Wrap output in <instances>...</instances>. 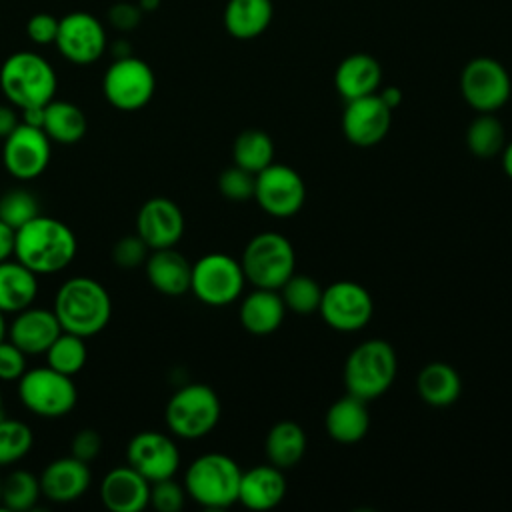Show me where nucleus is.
Here are the masks:
<instances>
[{
  "instance_id": "f257e3e1",
  "label": "nucleus",
  "mask_w": 512,
  "mask_h": 512,
  "mask_svg": "<svg viewBox=\"0 0 512 512\" xmlns=\"http://www.w3.org/2000/svg\"><path fill=\"white\" fill-rule=\"evenodd\" d=\"M78 252L72 228L52 216H34L16 230L14 258L36 276L56 274L70 266Z\"/></svg>"
},
{
  "instance_id": "f03ea898",
  "label": "nucleus",
  "mask_w": 512,
  "mask_h": 512,
  "mask_svg": "<svg viewBox=\"0 0 512 512\" xmlns=\"http://www.w3.org/2000/svg\"><path fill=\"white\" fill-rule=\"evenodd\" d=\"M52 310L64 332L90 338L108 326L112 300L98 280L72 276L56 290Z\"/></svg>"
},
{
  "instance_id": "7ed1b4c3",
  "label": "nucleus",
  "mask_w": 512,
  "mask_h": 512,
  "mask_svg": "<svg viewBox=\"0 0 512 512\" xmlns=\"http://www.w3.org/2000/svg\"><path fill=\"white\" fill-rule=\"evenodd\" d=\"M398 374L396 350L382 338L364 340L354 346L344 362L346 392L370 402L390 390Z\"/></svg>"
},
{
  "instance_id": "20e7f679",
  "label": "nucleus",
  "mask_w": 512,
  "mask_h": 512,
  "mask_svg": "<svg viewBox=\"0 0 512 512\" xmlns=\"http://www.w3.org/2000/svg\"><path fill=\"white\" fill-rule=\"evenodd\" d=\"M0 88L6 100L18 110L46 106L58 88L52 64L30 50L10 54L0 66Z\"/></svg>"
},
{
  "instance_id": "39448f33",
  "label": "nucleus",
  "mask_w": 512,
  "mask_h": 512,
  "mask_svg": "<svg viewBox=\"0 0 512 512\" xmlns=\"http://www.w3.org/2000/svg\"><path fill=\"white\" fill-rule=\"evenodd\" d=\"M242 470L234 458L222 452H208L190 462L184 474L186 496L196 504L222 510L238 502Z\"/></svg>"
},
{
  "instance_id": "423d86ee",
  "label": "nucleus",
  "mask_w": 512,
  "mask_h": 512,
  "mask_svg": "<svg viewBox=\"0 0 512 512\" xmlns=\"http://www.w3.org/2000/svg\"><path fill=\"white\" fill-rule=\"evenodd\" d=\"M222 404L208 384H186L178 388L164 410V420L172 436L198 440L208 436L220 422Z\"/></svg>"
},
{
  "instance_id": "0eeeda50",
  "label": "nucleus",
  "mask_w": 512,
  "mask_h": 512,
  "mask_svg": "<svg viewBox=\"0 0 512 512\" xmlns=\"http://www.w3.org/2000/svg\"><path fill=\"white\" fill-rule=\"evenodd\" d=\"M240 264L248 284L278 290L296 272V252L284 234L260 232L244 246Z\"/></svg>"
},
{
  "instance_id": "6e6552de",
  "label": "nucleus",
  "mask_w": 512,
  "mask_h": 512,
  "mask_svg": "<svg viewBox=\"0 0 512 512\" xmlns=\"http://www.w3.org/2000/svg\"><path fill=\"white\" fill-rule=\"evenodd\" d=\"M18 398L28 412L40 418H62L74 410L78 390L72 376L46 364L30 368L20 376Z\"/></svg>"
},
{
  "instance_id": "1a4fd4ad",
  "label": "nucleus",
  "mask_w": 512,
  "mask_h": 512,
  "mask_svg": "<svg viewBox=\"0 0 512 512\" xmlns=\"http://www.w3.org/2000/svg\"><path fill=\"white\" fill-rule=\"evenodd\" d=\"M246 286L240 260L224 252H210L192 264L190 292L206 306H228L236 302Z\"/></svg>"
},
{
  "instance_id": "9d476101",
  "label": "nucleus",
  "mask_w": 512,
  "mask_h": 512,
  "mask_svg": "<svg viewBox=\"0 0 512 512\" xmlns=\"http://www.w3.org/2000/svg\"><path fill=\"white\" fill-rule=\"evenodd\" d=\"M156 90V76L148 62L136 56L114 58L102 78V94L106 102L122 112L144 108Z\"/></svg>"
},
{
  "instance_id": "9b49d317",
  "label": "nucleus",
  "mask_w": 512,
  "mask_h": 512,
  "mask_svg": "<svg viewBox=\"0 0 512 512\" xmlns=\"http://www.w3.org/2000/svg\"><path fill=\"white\" fill-rule=\"evenodd\" d=\"M460 92L476 112L500 110L512 94V80L502 62L490 56H476L462 68Z\"/></svg>"
},
{
  "instance_id": "f8f14e48",
  "label": "nucleus",
  "mask_w": 512,
  "mask_h": 512,
  "mask_svg": "<svg viewBox=\"0 0 512 512\" xmlns=\"http://www.w3.org/2000/svg\"><path fill=\"white\" fill-rule=\"evenodd\" d=\"M318 314L332 330L356 332L372 320L374 300L362 284L338 280L322 290Z\"/></svg>"
},
{
  "instance_id": "ddd939ff",
  "label": "nucleus",
  "mask_w": 512,
  "mask_h": 512,
  "mask_svg": "<svg viewBox=\"0 0 512 512\" xmlns=\"http://www.w3.org/2000/svg\"><path fill=\"white\" fill-rule=\"evenodd\" d=\"M254 200L274 218H290L298 214L306 202V184L298 170L272 162L256 174Z\"/></svg>"
},
{
  "instance_id": "4468645a",
  "label": "nucleus",
  "mask_w": 512,
  "mask_h": 512,
  "mask_svg": "<svg viewBox=\"0 0 512 512\" xmlns=\"http://www.w3.org/2000/svg\"><path fill=\"white\" fill-rule=\"evenodd\" d=\"M52 140L42 128L28 126L20 122L2 144V162L6 172L20 180L28 182L38 178L50 164Z\"/></svg>"
},
{
  "instance_id": "2eb2a0df",
  "label": "nucleus",
  "mask_w": 512,
  "mask_h": 512,
  "mask_svg": "<svg viewBox=\"0 0 512 512\" xmlns=\"http://www.w3.org/2000/svg\"><path fill=\"white\" fill-rule=\"evenodd\" d=\"M54 44L68 62L88 66L102 58L108 38L102 22L96 16L90 12H70L58 22Z\"/></svg>"
},
{
  "instance_id": "dca6fc26",
  "label": "nucleus",
  "mask_w": 512,
  "mask_h": 512,
  "mask_svg": "<svg viewBox=\"0 0 512 512\" xmlns=\"http://www.w3.org/2000/svg\"><path fill=\"white\" fill-rule=\"evenodd\" d=\"M128 464L148 482L172 478L180 468V450L172 436L158 430H144L126 446Z\"/></svg>"
},
{
  "instance_id": "f3484780",
  "label": "nucleus",
  "mask_w": 512,
  "mask_h": 512,
  "mask_svg": "<svg viewBox=\"0 0 512 512\" xmlns=\"http://www.w3.org/2000/svg\"><path fill=\"white\" fill-rule=\"evenodd\" d=\"M392 126V110L382 102L378 92L348 100L342 112V134L358 148L380 144Z\"/></svg>"
},
{
  "instance_id": "a211bd4d",
  "label": "nucleus",
  "mask_w": 512,
  "mask_h": 512,
  "mask_svg": "<svg viewBox=\"0 0 512 512\" xmlns=\"http://www.w3.org/2000/svg\"><path fill=\"white\" fill-rule=\"evenodd\" d=\"M186 228L180 206L164 196L146 200L136 214V234L150 250L172 248L180 242Z\"/></svg>"
},
{
  "instance_id": "6ab92c4d",
  "label": "nucleus",
  "mask_w": 512,
  "mask_h": 512,
  "mask_svg": "<svg viewBox=\"0 0 512 512\" xmlns=\"http://www.w3.org/2000/svg\"><path fill=\"white\" fill-rule=\"evenodd\" d=\"M38 478L42 496L56 504L76 502L88 492L92 484V472L88 462H82L72 454L52 460Z\"/></svg>"
},
{
  "instance_id": "aec40b11",
  "label": "nucleus",
  "mask_w": 512,
  "mask_h": 512,
  "mask_svg": "<svg viewBox=\"0 0 512 512\" xmlns=\"http://www.w3.org/2000/svg\"><path fill=\"white\" fill-rule=\"evenodd\" d=\"M62 326L54 314V310L28 306L16 312L14 320L8 326V340L14 342L26 356L44 354L50 344L58 338Z\"/></svg>"
},
{
  "instance_id": "412c9836",
  "label": "nucleus",
  "mask_w": 512,
  "mask_h": 512,
  "mask_svg": "<svg viewBox=\"0 0 512 512\" xmlns=\"http://www.w3.org/2000/svg\"><path fill=\"white\" fill-rule=\"evenodd\" d=\"M100 500L110 512H140L148 508L150 482L130 464L116 466L100 482Z\"/></svg>"
},
{
  "instance_id": "4be33fe9",
  "label": "nucleus",
  "mask_w": 512,
  "mask_h": 512,
  "mask_svg": "<svg viewBox=\"0 0 512 512\" xmlns=\"http://www.w3.org/2000/svg\"><path fill=\"white\" fill-rule=\"evenodd\" d=\"M286 496V478L284 470L274 464H258L248 470H242L238 502L250 510H272Z\"/></svg>"
},
{
  "instance_id": "5701e85b",
  "label": "nucleus",
  "mask_w": 512,
  "mask_h": 512,
  "mask_svg": "<svg viewBox=\"0 0 512 512\" xmlns=\"http://www.w3.org/2000/svg\"><path fill=\"white\" fill-rule=\"evenodd\" d=\"M144 270L150 286L164 296H182L190 292L192 264L174 246L150 250Z\"/></svg>"
},
{
  "instance_id": "b1692460",
  "label": "nucleus",
  "mask_w": 512,
  "mask_h": 512,
  "mask_svg": "<svg viewBox=\"0 0 512 512\" xmlns=\"http://www.w3.org/2000/svg\"><path fill=\"white\" fill-rule=\"evenodd\" d=\"M382 84V66L380 62L366 54L356 52L340 60L334 72V88L342 100H354L378 92Z\"/></svg>"
},
{
  "instance_id": "393cba45",
  "label": "nucleus",
  "mask_w": 512,
  "mask_h": 512,
  "mask_svg": "<svg viewBox=\"0 0 512 512\" xmlns=\"http://www.w3.org/2000/svg\"><path fill=\"white\" fill-rule=\"evenodd\" d=\"M286 312L288 310L278 290L254 288L242 298L238 320L246 332L254 336H268L282 326Z\"/></svg>"
},
{
  "instance_id": "a878e982",
  "label": "nucleus",
  "mask_w": 512,
  "mask_h": 512,
  "mask_svg": "<svg viewBox=\"0 0 512 512\" xmlns=\"http://www.w3.org/2000/svg\"><path fill=\"white\" fill-rule=\"evenodd\" d=\"M324 428L334 442L340 444H356L360 442L370 430V412L368 402L344 394L334 400L324 416Z\"/></svg>"
},
{
  "instance_id": "bb28decb",
  "label": "nucleus",
  "mask_w": 512,
  "mask_h": 512,
  "mask_svg": "<svg viewBox=\"0 0 512 512\" xmlns=\"http://www.w3.org/2000/svg\"><path fill=\"white\" fill-rule=\"evenodd\" d=\"M416 392L420 400L434 408H446L458 402L462 394V378L452 364L430 362L416 376Z\"/></svg>"
},
{
  "instance_id": "cd10ccee",
  "label": "nucleus",
  "mask_w": 512,
  "mask_h": 512,
  "mask_svg": "<svg viewBox=\"0 0 512 512\" xmlns=\"http://www.w3.org/2000/svg\"><path fill=\"white\" fill-rule=\"evenodd\" d=\"M272 16V0H228L222 22L232 38L252 40L266 32Z\"/></svg>"
},
{
  "instance_id": "c85d7f7f",
  "label": "nucleus",
  "mask_w": 512,
  "mask_h": 512,
  "mask_svg": "<svg viewBox=\"0 0 512 512\" xmlns=\"http://www.w3.org/2000/svg\"><path fill=\"white\" fill-rule=\"evenodd\" d=\"M38 296V276L16 258L0 262V310L16 314L34 304Z\"/></svg>"
},
{
  "instance_id": "c756f323",
  "label": "nucleus",
  "mask_w": 512,
  "mask_h": 512,
  "mask_svg": "<svg viewBox=\"0 0 512 512\" xmlns=\"http://www.w3.org/2000/svg\"><path fill=\"white\" fill-rule=\"evenodd\" d=\"M264 450L268 462L276 468H294L306 452V432L294 420H280L268 430Z\"/></svg>"
},
{
  "instance_id": "7c9ffc66",
  "label": "nucleus",
  "mask_w": 512,
  "mask_h": 512,
  "mask_svg": "<svg viewBox=\"0 0 512 512\" xmlns=\"http://www.w3.org/2000/svg\"><path fill=\"white\" fill-rule=\"evenodd\" d=\"M42 130L52 142L58 144H76L84 138L88 130L86 114L80 106L68 102V100H56L52 98L44 106V126Z\"/></svg>"
},
{
  "instance_id": "2f4dec72",
  "label": "nucleus",
  "mask_w": 512,
  "mask_h": 512,
  "mask_svg": "<svg viewBox=\"0 0 512 512\" xmlns=\"http://www.w3.org/2000/svg\"><path fill=\"white\" fill-rule=\"evenodd\" d=\"M232 160L236 166L258 174L274 162V142L260 128L242 130L232 144Z\"/></svg>"
},
{
  "instance_id": "473e14b6",
  "label": "nucleus",
  "mask_w": 512,
  "mask_h": 512,
  "mask_svg": "<svg viewBox=\"0 0 512 512\" xmlns=\"http://www.w3.org/2000/svg\"><path fill=\"white\" fill-rule=\"evenodd\" d=\"M466 148L478 158H494L506 144V132L494 112H478L466 128Z\"/></svg>"
},
{
  "instance_id": "72a5a7b5",
  "label": "nucleus",
  "mask_w": 512,
  "mask_h": 512,
  "mask_svg": "<svg viewBox=\"0 0 512 512\" xmlns=\"http://www.w3.org/2000/svg\"><path fill=\"white\" fill-rule=\"evenodd\" d=\"M42 496L40 478L28 470H14L2 478V498L0 504L10 512H24L36 506Z\"/></svg>"
},
{
  "instance_id": "f704fd0d",
  "label": "nucleus",
  "mask_w": 512,
  "mask_h": 512,
  "mask_svg": "<svg viewBox=\"0 0 512 512\" xmlns=\"http://www.w3.org/2000/svg\"><path fill=\"white\" fill-rule=\"evenodd\" d=\"M44 354H46V364L50 368L66 376H74L86 366V360H88L86 338L62 330Z\"/></svg>"
},
{
  "instance_id": "c9c22d12",
  "label": "nucleus",
  "mask_w": 512,
  "mask_h": 512,
  "mask_svg": "<svg viewBox=\"0 0 512 512\" xmlns=\"http://www.w3.org/2000/svg\"><path fill=\"white\" fill-rule=\"evenodd\" d=\"M322 290L324 288L312 276L296 274V272L278 288L286 310L302 314V316L318 312L320 300H322Z\"/></svg>"
},
{
  "instance_id": "e433bc0d",
  "label": "nucleus",
  "mask_w": 512,
  "mask_h": 512,
  "mask_svg": "<svg viewBox=\"0 0 512 512\" xmlns=\"http://www.w3.org/2000/svg\"><path fill=\"white\" fill-rule=\"evenodd\" d=\"M34 444V434L28 424L14 418H0V466L20 462Z\"/></svg>"
},
{
  "instance_id": "4c0bfd02",
  "label": "nucleus",
  "mask_w": 512,
  "mask_h": 512,
  "mask_svg": "<svg viewBox=\"0 0 512 512\" xmlns=\"http://www.w3.org/2000/svg\"><path fill=\"white\" fill-rule=\"evenodd\" d=\"M40 214L38 198L26 188H10L0 196V220L18 230Z\"/></svg>"
},
{
  "instance_id": "58836bf2",
  "label": "nucleus",
  "mask_w": 512,
  "mask_h": 512,
  "mask_svg": "<svg viewBox=\"0 0 512 512\" xmlns=\"http://www.w3.org/2000/svg\"><path fill=\"white\" fill-rule=\"evenodd\" d=\"M254 180L256 174L234 164L222 170V174L218 176V190L224 198L232 202H244L254 198Z\"/></svg>"
},
{
  "instance_id": "ea45409f",
  "label": "nucleus",
  "mask_w": 512,
  "mask_h": 512,
  "mask_svg": "<svg viewBox=\"0 0 512 512\" xmlns=\"http://www.w3.org/2000/svg\"><path fill=\"white\" fill-rule=\"evenodd\" d=\"M186 502V488L184 484H178L172 478L150 482V500L148 506H152L158 512H180Z\"/></svg>"
},
{
  "instance_id": "a19ab883",
  "label": "nucleus",
  "mask_w": 512,
  "mask_h": 512,
  "mask_svg": "<svg viewBox=\"0 0 512 512\" xmlns=\"http://www.w3.org/2000/svg\"><path fill=\"white\" fill-rule=\"evenodd\" d=\"M148 254H150V248L136 232L118 238L116 244L112 246V262L122 270H132L142 266Z\"/></svg>"
},
{
  "instance_id": "79ce46f5",
  "label": "nucleus",
  "mask_w": 512,
  "mask_h": 512,
  "mask_svg": "<svg viewBox=\"0 0 512 512\" xmlns=\"http://www.w3.org/2000/svg\"><path fill=\"white\" fill-rule=\"evenodd\" d=\"M26 354L8 338L0 342V382H16L28 370Z\"/></svg>"
},
{
  "instance_id": "37998d69",
  "label": "nucleus",
  "mask_w": 512,
  "mask_h": 512,
  "mask_svg": "<svg viewBox=\"0 0 512 512\" xmlns=\"http://www.w3.org/2000/svg\"><path fill=\"white\" fill-rule=\"evenodd\" d=\"M58 18L48 14V12H38L34 16L28 18L26 22V36L38 44V46H46V44H54L56 34H58Z\"/></svg>"
},
{
  "instance_id": "c03bdc74",
  "label": "nucleus",
  "mask_w": 512,
  "mask_h": 512,
  "mask_svg": "<svg viewBox=\"0 0 512 512\" xmlns=\"http://www.w3.org/2000/svg\"><path fill=\"white\" fill-rule=\"evenodd\" d=\"M102 452V436L94 428H82L70 442V454L82 462H92Z\"/></svg>"
},
{
  "instance_id": "a18cd8bd",
  "label": "nucleus",
  "mask_w": 512,
  "mask_h": 512,
  "mask_svg": "<svg viewBox=\"0 0 512 512\" xmlns=\"http://www.w3.org/2000/svg\"><path fill=\"white\" fill-rule=\"evenodd\" d=\"M142 10L138 4L132 2H116L114 6H110L108 10V22L112 24V28L120 30V32H130L140 24L142 18Z\"/></svg>"
},
{
  "instance_id": "49530a36",
  "label": "nucleus",
  "mask_w": 512,
  "mask_h": 512,
  "mask_svg": "<svg viewBox=\"0 0 512 512\" xmlns=\"http://www.w3.org/2000/svg\"><path fill=\"white\" fill-rule=\"evenodd\" d=\"M16 106L8 104H0V138L4 140L18 124H20V116L16 114Z\"/></svg>"
},
{
  "instance_id": "de8ad7c7",
  "label": "nucleus",
  "mask_w": 512,
  "mask_h": 512,
  "mask_svg": "<svg viewBox=\"0 0 512 512\" xmlns=\"http://www.w3.org/2000/svg\"><path fill=\"white\" fill-rule=\"evenodd\" d=\"M14 242H16V230L0 220V262L14 258Z\"/></svg>"
},
{
  "instance_id": "09e8293b",
  "label": "nucleus",
  "mask_w": 512,
  "mask_h": 512,
  "mask_svg": "<svg viewBox=\"0 0 512 512\" xmlns=\"http://www.w3.org/2000/svg\"><path fill=\"white\" fill-rule=\"evenodd\" d=\"M20 122L34 126V128H42L44 126V106H32V108H24L20 110Z\"/></svg>"
},
{
  "instance_id": "8fccbe9b",
  "label": "nucleus",
  "mask_w": 512,
  "mask_h": 512,
  "mask_svg": "<svg viewBox=\"0 0 512 512\" xmlns=\"http://www.w3.org/2000/svg\"><path fill=\"white\" fill-rule=\"evenodd\" d=\"M378 96L382 98V102L394 112L398 106H400V102H402V90L398 88V86H386L384 90H380L378 92Z\"/></svg>"
},
{
  "instance_id": "3c124183",
  "label": "nucleus",
  "mask_w": 512,
  "mask_h": 512,
  "mask_svg": "<svg viewBox=\"0 0 512 512\" xmlns=\"http://www.w3.org/2000/svg\"><path fill=\"white\" fill-rule=\"evenodd\" d=\"M500 154H502V168H504L506 176L512 180V140L504 144Z\"/></svg>"
},
{
  "instance_id": "603ef678",
  "label": "nucleus",
  "mask_w": 512,
  "mask_h": 512,
  "mask_svg": "<svg viewBox=\"0 0 512 512\" xmlns=\"http://www.w3.org/2000/svg\"><path fill=\"white\" fill-rule=\"evenodd\" d=\"M112 52H114V58H124V56H130V44L124 42V40H118L114 46H112Z\"/></svg>"
},
{
  "instance_id": "864d4df0",
  "label": "nucleus",
  "mask_w": 512,
  "mask_h": 512,
  "mask_svg": "<svg viewBox=\"0 0 512 512\" xmlns=\"http://www.w3.org/2000/svg\"><path fill=\"white\" fill-rule=\"evenodd\" d=\"M138 6L142 12H152L160 6V0H138Z\"/></svg>"
},
{
  "instance_id": "5fc2aeb1",
  "label": "nucleus",
  "mask_w": 512,
  "mask_h": 512,
  "mask_svg": "<svg viewBox=\"0 0 512 512\" xmlns=\"http://www.w3.org/2000/svg\"><path fill=\"white\" fill-rule=\"evenodd\" d=\"M8 336V324H6V318H4V312L0 310V342Z\"/></svg>"
},
{
  "instance_id": "6e6d98bb",
  "label": "nucleus",
  "mask_w": 512,
  "mask_h": 512,
  "mask_svg": "<svg viewBox=\"0 0 512 512\" xmlns=\"http://www.w3.org/2000/svg\"><path fill=\"white\" fill-rule=\"evenodd\" d=\"M4 416V398H2V390H0V418Z\"/></svg>"
},
{
  "instance_id": "4d7b16f0",
  "label": "nucleus",
  "mask_w": 512,
  "mask_h": 512,
  "mask_svg": "<svg viewBox=\"0 0 512 512\" xmlns=\"http://www.w3.org/2000/svg\"><path fill=\"white\" fill-rule=\"evenodd\" d=\"M0 498H2V478H0Z\"/></svg>"
}]
</instances>
